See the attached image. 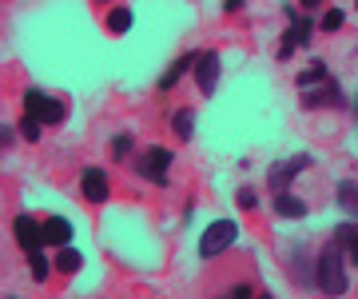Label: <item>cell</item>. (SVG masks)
Wrapping results in <instances>:
<instances>
[{"mask_svg":"<svg viewBox=\"0 0 358 299\" xmlns=\"http://www.w3.org/2000/svg\"><path fill=\"white\" fill-rule=\"evenodd\" d=\"M315 284H319L327 295H343L346 287H350V279H346V263H343V247L338 244H331L319 256V263H315Z\"/></svg>","mask_w":358,"mask_h":299,"instance_id":"6da1fadb","label":"cell"},{"mask_svg":"<svg viewBox=\"0 0 358 299\" xmlns=\"http://www.w3.org/2000/svg\"><path fill=\"white\" fill-rule=\"evenodd\" d=\"M24 116L36 120V124H60L68 116V108L56 96H44L40 88H28L24 92Z\"/></svg>","mask_w":358,"mask_h":299,"instance_id":"7a4b0ae2","label":"cell"},{"mask_svg":"<svg viewBox=\"0 0 358 299\" xmlns=\"http://www.w3.org/2000/svg\"><path fill=\"white\" fill-rule=\"evenodd\" d=\"M235 235H239V223L235 220H215L203 232V239H199V256H203V260H215L219 251H227V247L235 244Z\"/></svg>","mask_w":358,"mask_h":299,"instance_id":"3957f363","label":"cell"},{"mask_svg":"<svg viewBox=\"0 0 358 299\" xmlns=\"http://www.w3.org/2000/svg\"><path fill=\"white\" fill-rule=\"evenodd\" d=\"M171 160H176V156H171L167 148H148V152H143V156L136 160V172H140L143 180H152V183H159V188H164Z\"/></svg>","mask_w":358,"mask_h":299,"instance_id":"277c9868","label":"cell"},{"mask_svg":"<svg viewBox=\"0 0 358 299\" xmlns=\"http://www.w3.org/2000/svg\"><path fill=\"white\" fill-rule=\"evenodd\" d=\"M303 168H310V152H299V156H291V160H279V164L267 172V183L275 188V195L287 192V183H291Z\"/></svg>","mask_w":358,"mask_h":299,"instance_id":"5b68a950","label":"cell"},{"mask_svg":"<svg viewBox=\"0 0 358 299\" xmlns=\"http://www.w3.org/2000/svg\"><path fill=\"white\" fill-rule=\"evenodd\" d=\"M303 108H343V88H338V80H327L319 88L303 92Z\"/></svg>","mask_w":358,"mask_h":299,"instance_id":"8992f818","label":"cell"},{"mask_svg":"<svg viewBox=\"0 0 358 299\" xmlns=\"http://www.w3.org/2000/svg\"><path fill=\"white\" fill-rule=\"evenodd\" d=\"M219 72H223L219 53H203V56H199V64H195V84H199V92H203V96H215Z\"/></svg>","mask_w":358,"mask_h":299,"instance_id":"52a82bcc","label":"cell"},{"mask_svg":"<svg viewBox=\"0 0 358 299\" xmlns=\"http://www.w3.org/2000/svg\"><path fill=\"white\" fill-rule=\"evenodd\" d=\"M13 232H16V244L24 247L28 256H32V251H40V244H44V223H36L32 216H16Z\"/></svg>","mask_w":358,"mask_h":299,"instance_id":"ba28073f","label":"cell"},{"mask_svg":"<svg viewBox=\"0 0 358 299\" xmlns=\"http://www.w3.org/2000/svg\"><path fill=\"white\" fill-rule=\"evenodd\" d=\"M80 192L88 204H108V172L103 168H84L80 176Z\"/></svg>","mask_w":358,"mask_h":299,"instance_id":"9c48e42d","label":"cell"},{"mask_svg":"<svg viewBox=\"0 0 358 299\" xmlns=\"http://www.w3.org/2000/svg\"><path fill=\"white\" fill-rule=\"evenodd\" d=\"M310 32H315V16H303V13H299V20L291 25V32H287V36H282V44H279V60H287V56H291L299 44H307Z\"/></svg>","mask_w":358,"mask_h":299,"instance_id":"30bf717a","label":"cell"},{"mask_svg":"<svg viewBox=\"0 0 358 299\" xmlns=\"http://www.w3.org/2000/svg\"><path fill=\"white\" fill-rule=\"evenodd\" d=\"M44 244H52V247H68V244H72V223L60 220V216H52V220L44 223Z\"/></svg>","mask_w":358,"mask_h":299,"instance_id":"8fae6325","label":"cell"},{"mask_svg":"<svg viewBox=\"0 0 358 299\" xmlns=\"http://www.w3.org/2000/svg\"><path fill=\"white\" fill-rule=\"evenodd\" d=\"M199 56H203V53H187V56H179L176 64L167 68L164 76H159V88H164V92H167V88H176V84H179V76H183L187 68H195V64H199Z\"/></svg>","mask_w":358,"mask_h":299,"instance_id":"7c38bea8","label":"cell"},{"mask_svg":"<svg viewBox=\"0 0 358 299\" xmlns=\"http://www.w3.org/2000/svg\"><path fill=\"white\" fill-rule=\"evenodd\" d=\"M275 211L287 216V220H303V216H307V204H303L299 195H291V192H279L275 195Z\"/></svg>","mask_w":358,"mask_h":299,"instance_id":"4fadbf2b","label":"cell"},{"mask_svg":"<svg viewBox=\"0 0 358 299\" xmlns=\"http://www.w3.org/2000/svg\"><path fill=\"white\" fill-rule=\"evenodd\" d=\"M334 244L346 251V260L358 263V223H343L338 232H334Z\"/></svg>","mask_w":358,"mask_h":299,"instance_id":"5bb4252c","label":"cell"},{"mask_svg":"<svg viewBox=\"0 0 358 299\" xmlns=\"http://www.w3.org/2000/svg\"><path fill=\"white\" fill-rule=\"evenodd\" d=\"M331 80V72H327V64L322 60H315V64L307 68V72H299V88L310 92V88H319V84H327Z\"/></svg>","mask_w":358,"mask_h":299,"instance_id":"9a60e30c","label":"cell"},{"mask_svg":"<svg viewBox=\"0 0 358 299\" xmlns=\"http://www.w3.org/2000/svg\"><path fill=\"white\" fill-rule=\"evenodd\" d=\"M56 267H60L64 275H76L80 267H84V256L72 251V247H60V251H56Z\"/></svg>","mask_w":358,"mask_h":299,"instance_id":"2e32d148","label":"cell"},{"mask_svg":"<svg viewBox=\"0 0 358 299\" xmlns=\"http://www.w3.org/2000/svg\"><path fill=\"white\" fill-rule=\"evenodd\" d=\"M128 28H131V8L128 4H115L112 13H108V32L120 36V32H128Z\"/></svg>","mask_w":358,"mask_h":299,"instance_id":"e0dca14e","label":"cell"},{"mask_svg":"<svg viewBox=\"0 0 358 299\" xmlns=\"http://www.w3.org/2000/svg\"><path fill=\"white\" fill-rule=\"evenodd\" d=\"M338 208H346L350 216H358V183L355 180L338 183Z\"/></svg>","mask_w":358,"mask_h":299,"instance_id":"ac0fdd59","label":"cell"},{"mask_svg":"<svg viewBox=\"0 0 358 299\" xmlns=\"http://www.w3.org/2000/svg\"><path fill=\"white\" fill-rule=\"evenodd\" d=\"M171 128H176V136H179V140H192V132H195V116L187 112V108H179V112H176V120H171Z\"/></svg>","mask_w":358,"mask_h":299,"instance_id":"d6986e66","label":"cell"},{"mask_svg":"<svg viewBox=\"0 0 358 299\" xmlns=\"http://www.w3.org/2000/svg\"><path fill=\"white\" fill-rule=\"evenodd\" d=\"M28 263H32V279H36V284H44V279H48V272L56 267V263H48L40 251H32V256H28Z\"/></svg>","mask_w":358,"mask_h":299,"instance_id":"ffe728a7","label":"cell"},{"mask_svg":"<svg viewBox=\"0 0 358 299\" xmlns=\"http://www.w3.org/2000/svg\"><path fill=\"white\" fill-rule=\"evenodd\" d=\"M131 148H136V140H131L128 132H120V136L112 140V156H115V160H124V156L131 152Z\"/></svg>","mask_w":358,"mask_h":299,"instance_id":"44dd1931","label":"cell"},{"mask_svg":"<svg viewBox=\"0 0 358 299\" xmlns=\"http://www.w3.org/2000/svg\"><path fill=\"white\" fill-rule=\"evenodd\" d=\"M343 28V8H327L322 13V32H338Z\"/></svg>","mask_w":358,"mask_h":299,"instance_id":"7402d4cb","label":"cell"},{"mask_svg":"<svg viewBox=\"0 0 358 299\" xmlns=\"http://www.w3.org/2000/svg\"><path fill=\"white\" fill-rule=\"evenodd\" d=\"M20 136H24L28 144H36V140H40V124H36V120H28V116H24V120H20Z\"/></svg>","mask_w":358,"mask_h":299,"instance_id":"603a6c76","label":"cell"},{"mask_svg":"<svg viewBox=\"0 0 358 299\" xmlns=\"http://www.w3.org/2000/svg\"><path fill=\"white\" fill-rule=\"evenodd\" d=\"M239 208H243V211L259 208V200H255V192H251V188H243V192H239Z\"/></svg>","mask_w":358,"mask_h":299,"instance_id":"cb8c5ba5","label":"cell"},{"mask_svg":"<svg viewBox=\"0 0 358 299\" xmlns=\"http://www.w3.org/2000/svg\"><path fill=\"white\" fill-rule=\"evenodd\" d=\"M231 299H271V295H251V287H235Z\"/></svg>","mask_w":358,"mask_h":299,"instance_id":"d4e9b609","label":"cell"},{"mask_svg":"<svg viewBox=\"0 0 358 299\" xmlns=\"http://www.w3.org/2000/svg\"><path fill=\"white\" fill-rule=\"evenodd\" d=\"M355 120H358V96H355Z\"/></svg>","mask_w":358,"mask_h":299,"instance_id":"484cf974","label":"cell"}]
</instances>
